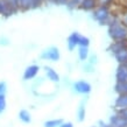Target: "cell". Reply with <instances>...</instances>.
I'll use <instances>...</instances> for the list:
<instances>
[{"label": "cell", "instance_id": "cell-11", "mask_svg": "<svg viewBox=\"0 0 127 127\" xmlns=\"http://www.w3.org/2000/svg\"><path fill=\"white\" fill-rule=\"evenodd\" d=\"M124 108H127V95H118L114 101V110L120 111Z\"/></svg>", "mask_w": 127, "mask_h": 127}, {"label": "cell", "instance_id": "cell-31", "mask_svg": "<svg viewBox=\"0 0 127 127\" xmlns=\"http://www.w3.org/2000/svg\"><path fill=\"white\" fill-rule=\"evenodd\" d=\"M58 127H73V124L70 123V121H66V123L65 121H63Z\"/></svg>", "mask_w": 127, "mask_h": 127}, {"label": "cell", "instance_id": "cell-20", "mask_svg": "<svg viewBox=\"0 0 127 127\" xmlns=\"http://www.w3.org/2000/svg\"><path fill=\"white\" fill-rule=\"evenodd\" d=\"M62 123H63V119H50V120H47L46 123L43 124V126L44 127H58Z\"/></svg>", "mask_w": 127, "mask_h": 127}, {"label": "cell", "instance_id": "cell-4", "mask_svg": "<svg viewBox=\"0 0 127 127\" xmlns=\"http://www.w3.org/2000/svg\"><path fill=\"white\" fill-rule=\"evenodd\" d=\"M73 90L79 95H89L92 90V86L86 81H77L73 83Z\"/></svg>", "mask_w": 127, "mask_h": 127}, {"label": "cell", "instance_id": "cell-32", "mask_svg": "<svg viewBox=\"0 0 127 127\" xmlns=\"http://www.w3.org/2000/svg\"><path fill=\"white\" fill-rule=\"evenodd\" d=\"M44 2H49V4H54L55 0H44Z\"/></svg>", "mask_w": 127, "mask_h": 127}, {"label": "cell", "instance_id": "cell-27", "mask_svg": "<svg viewBox=\"0 0 127 127\" xmlns=\"http://www.w3.org/2000/svg\"><path fill=\"white\" fill-rule=\"evenodd\" d=\"M6 91H7V84L6 82H0V96H4L6 95Z\"/></svg>", "mask_w": 127, "mask_h": 127}, {"label": "cell", "instance_id": "cell-13", "mask_svg": "<svg viewBox=\"0 0 127 127\" xmlns=\"http://www.w3.org/2000/svg\"><path fill=\"white\" fill-rule=\"evenodd\" d=\"M97 6H98L97 0H82V2L78 8H81V9H83L85 12H89V11H93Z\"/></svg>", "mask_w": 127, "mask_h": 127}, {"label": "cell", "instance_id": "cell-17", "mask_svg": "<svg viewBox=\"0 0 127 127\" xmlns=\"http://www.w3.org/2000/svg\"><path fill=\"white\" fill-rule=\"evenodd\" d=\"M89 55H90V53H89L88 47H78V57H79L81 61H88Z\"/></svg>", "mask_w": 127, "mask_h": 127}, {"label": "cell", "instance_id": "cell-15", "mask_svg": "<svg viewBox=\"0 0 127 127\" xmlns=\"http://www.w3.org/2000/svg\"><path fill=\"white\" fill-rule=\"evenodd\" d=\"M114 58L118 62V64H127V49L116 54L114 55Z\"/></svg>", "mask_w": 127, "mask_h": 127}, {"label": "cell", "instance_id": "cell-14", "mask_svg": "<svg viewBox=\"0 0 127 127\" xmlns=\"http://www.w3.org/2000/svg\"><path fill=\"white\" fill-rule=\"evenodd\" d=\"M19 119L23 124H31L32 123V114L27 110H21L19 112Z\"/></svg>", "mask_w": 127, "mask_h": 127}, {"label": "cell", "instance_id": "cell-33", "mask_svg": "<svg viewBox=\"0 0 127 127\" xmlns=\"http://www.w3.org/2000/svg\"><path fill=\"white\" fill-rule=\"evenodd\" d=\"M93 127H97V126H93Z\"/></svg>", "mask_w": 127, "mask_h": 127}, {"label": "cell", "instance_id": "cell-10", "mask_svg": "<svg viewBox=\"0 0 127 127\" xmlns=\"http://www.w3.org/2000/svg\"><path fill=\"white\" fill-rule=\"evenodd\" d=\"M79 36H81V34H79V33H77V32H73V33H71V34L69 35L68 41H66L69 50L76 49V47L78 48V41H79Z\"/></svg>", "mask_w": 127, "mask_h": 127}, {"label": "cell", "instance_id": "cell-16", "mask_svg": "<svg viewBox=\"0 0 127 127\" xmlns=\"http://www.w3.org/2000/svg\"><path fill=\"white\" fill-rule=\"evenodd\" d=\"M114 91L117 92V95H127V82L116 83Z\"/></svg>", "mask_w": 127, "mask_h": 127}, {"label": "cell", "instance_id": "cell-1", "mask_svg": "<svg viewBox=\"0 0 127 127\" xmlns=\"http://www.w3.org/2000/svg\"><path fill=\"white\" fill-rule=\"evenodd\" d=\"M107 33L112 41L127 40V27L120 21L118 15L114 16L112 22L107 26Z\"/></svg>", "mask_w": 127, "mask_h": 127}, {"label": "cell", "instance_id": "cell-5", "mask_svg": "<svg viewBox=\"0 0 127 127\" xmlns=\"http://www.w3.org/2000/svg\"><path fill=\"white\" fill-rule=\"evenodd\" d=\"M125 49H127V40H123V41H112V43L107 48V50L110 51V54H112L113 56Z\"/></svg>", "mask_w": 127, "mask_h": 127}, {"label": "cell", "instance_id": "cell-3", "mask_svg": "<svg viewBox=\"0 0 127 127\" xmlns=\"http://www.w3.org/2000/svg\"><path fill=\"white\" fill-rule=\"evenodd\" d=\"M61 57V54H60V49L57 47L51 46L49 48H47L42 51L41 54V58L42 60H46V61H50V62H57Z\"/></svg>", "mask_w": 127, "mask_h": 127}, {"label": "cell", "instance_id": "cell-22", "mask_svg": "<svg viewBox=\"0 0 127 127\" xmlns=\"http://www.w3.org/2000/svg\"><path fill=\"white\" fill-rule=\"evenodd\" d=\"M90 46V39L84 36V35H81L79 36V41H78V47H88Z\"/></svg>", "mask_w": 127, "mask_h": 127}, {"label": "cell", "instance_id": "cell-29", "mask_svg": "<svg viewBox=\"0 0 127 127\" xmlns=\"http://www.w3.org/2000/svg\"><path fill=\"white\" fill-rule=\"evenodd\" d=\"M8 44H9V41L7 37H5V36L0 37V46H8Z\"/></svg>", "mask_w": 127, "mask_h": 127}, {"label": "cell", "instance_id": "cell-7", "mask_svg": "<svg viewBox=\"0 0 127 127\" xmlns=\"http://www.w3.org/2000/svg\"><path fill=\"white\" fill-rule=\"evenodd\" d=\"M15 13H18V11L8 4L7 0H0V15L8 18V16L14 15Z\"/></svg>", "mask_w": 127, "mask_h": 127}, {"label": "cell", "instance_id": "cell-26", "mask_svg": "<svg viewBox=\"0 0 127 127\" xmlns=\"http://www.w3.org/2000/svg\"><path fill=\"white\" fill-rule=\"evenodd\" d=\"M119 19H120V21L127 27V8H125V9L121 12V15L119 16Z\"/></svg>", "mask_w": 127, "mask_h": 127}, {"label": "cell", "instance_id": "cell-24", "mask_svg": "<svg viewBox=\"0 0 127 127\" xmlns=\"http://www.w3.org/2000/svg\"><path fill=\"white\" fill-rule=\"evenodd\" d=\"M116 0H97L98 6H105V7H111L114 4Z\"/></svg>", "mask_w": 127, "mask_h": 127}, {"label": "cell", "instance_id": "cell-12", "mask_svg": "<svg viewBox=\"0 0 127 127\" xmlns=\"http://www.w3.org/2000/svg\"><path fill=\"white\" fill-rule=\"evenodd\" d=\"M44 71H46V77L53 83H58L60 82V75L57 71H55L51 66H44Z\"/></svg>", "mask_w": 127, "mask_h": 127}, {"label": "cell", "instance_id": "cell-18", "mask_svg": "<svg viewBox=\"0 0 127 127\" xmlns=\"http://www.w3.org/2000/svg\"><path fill=\"white\" fill-rule=\"evenodd\" d=\"M19 9L20 11H22V12L32 9L31 0H19Z\"/></svg>", "mask_w": 127, "mask_h": 127}, {"label": "cell", "instance_id": "cell-2", "mask_svg": "<svg viewBox=\"0 0 127 127\" xmlns=\"http://www.w3.org/2000/svg\"><path fill=\"white\" fill-rule=\"evenodd\" d=\"M114 16L111 12V7L105 6H97L92 11V18L99 23L100 26H108L114 19Z\"/></svg>", "mask_w": 127, "mask_h": 127}, {"label": "cell", "instance_id": "cell-30", "mask_svg": "<svg viewBox=\"0 0 127 127\" xmlns=\"http://www.w3.org/2000/svg\"><path fill=\"white\" fill-rule=\"evenodd\" d=\"M68 0H55L54 5H58V6H66Z\"/></svg>", "mask_w": 127, "mask_h": 127}, {"label": "cell", "instance_id": "cell-6", "mask_svg": "<svg viewBox=\"0 0 127 127\" xmlns=\"http://www.w3.org/2000/svg\"><path fill=\"white\" fill-rule=\"evenodd\" d=\"M107 124L111 127H127V120L117 112L110 117Z\"/></svg>", "mask_w": 127, "mask_h": 127}, {"label": "cell", "instance_id": "cell-9", "mask_svg": "<svg viewBox=\"0 0 127 127\" xmlns=\"http://www.w3.org/2000/svg\"><path fill=\"white\" fill-rule=\"evenodd\" d=\"M127 82V64H119L116 71V83Z\"/></svg>", "mask_w": 127, "mask_h": 127}, {"label": "cell", "instance_id": "cell-8", "mask_svg": "<svg viewBox=\"0 0 127 127\" xmlns=\"http://www.w3.org/2000/svg\"><path fill=\"white\" fill-rule=\"evenodd\" d=\"M40 71V66L36 65V64H32V65L27 66L25 69V72H23V79L25 81H31V79H34L37 73Z\"/></svg>", "mask_w": 127, "mask_h": 127}, {"label": "cell", "instance_id": "cell-19", "mask_svg": "<svg viewBox=\"0 0 127 127\" xmlns=\"http://www.w3.org/2000/svg\"><path fill=\"white\" fill-rule=\"evenodd\" d=\"M85 114H86L85 106H84V104H81L79 107H78V110H77V120L79 123H82V121L85 120Z\"/></svg>", "mask_w": 127, "mask_h": 127}, {"label": "cell", "instance_id": "cell-25", "mask_svg": "<svg viewBox=\"0 0 127 127\" xmlns=\"http://www.w3.org/2000/svg\"><path fill=\"white\" fill-rule=\"evenodd\" d=\"M32 2V9H36V8L41 7L44 4V0H31Z\"/></svg>", "mask_w": 127, "mask_h": 127}, {"label": "cell", "instance_id": "cell-23", "mask_svg": "<svg viewBox=\"0 0 127 127\" xmlns=\"http://www.w3.org/2000/svg\"><path fill=\"white\" fill-rule=\"evenodd\" d=\"M7 106V101H6V95L4 96H0V114L4 113Z\"/></svg>", "mask_w": 127, "mask_h": 127}, {"label": "cell", "instance_id": "cell-21", "mask_svg": "<svg viewBox=\"0 0 127 127\" xmlns=\"http://www.w3.org/2000/svg\"><path fill=\"white\" fill-rule=\"evenodd\" d=\"M82 0H68V4H66V7L69 9H76V8L79 7Z\"/></svg>", "mask_w": 127, "mask_h": 127}, {"label": "cell", "instance_id": "cell-28", "mask_svg": "<svg viewBox=\"0 0 127 127\" xmlns=\"http://www.w3.org/2000/svg\"><path fill=\"white\" fill-rule=\"evenodd\" d=\"M7 2L11 5L14 9H16L18 12L20 11V9H19V0H7Z\"/></svg>", "mask_w": 127, "mask_h": 127}]
</instances>
